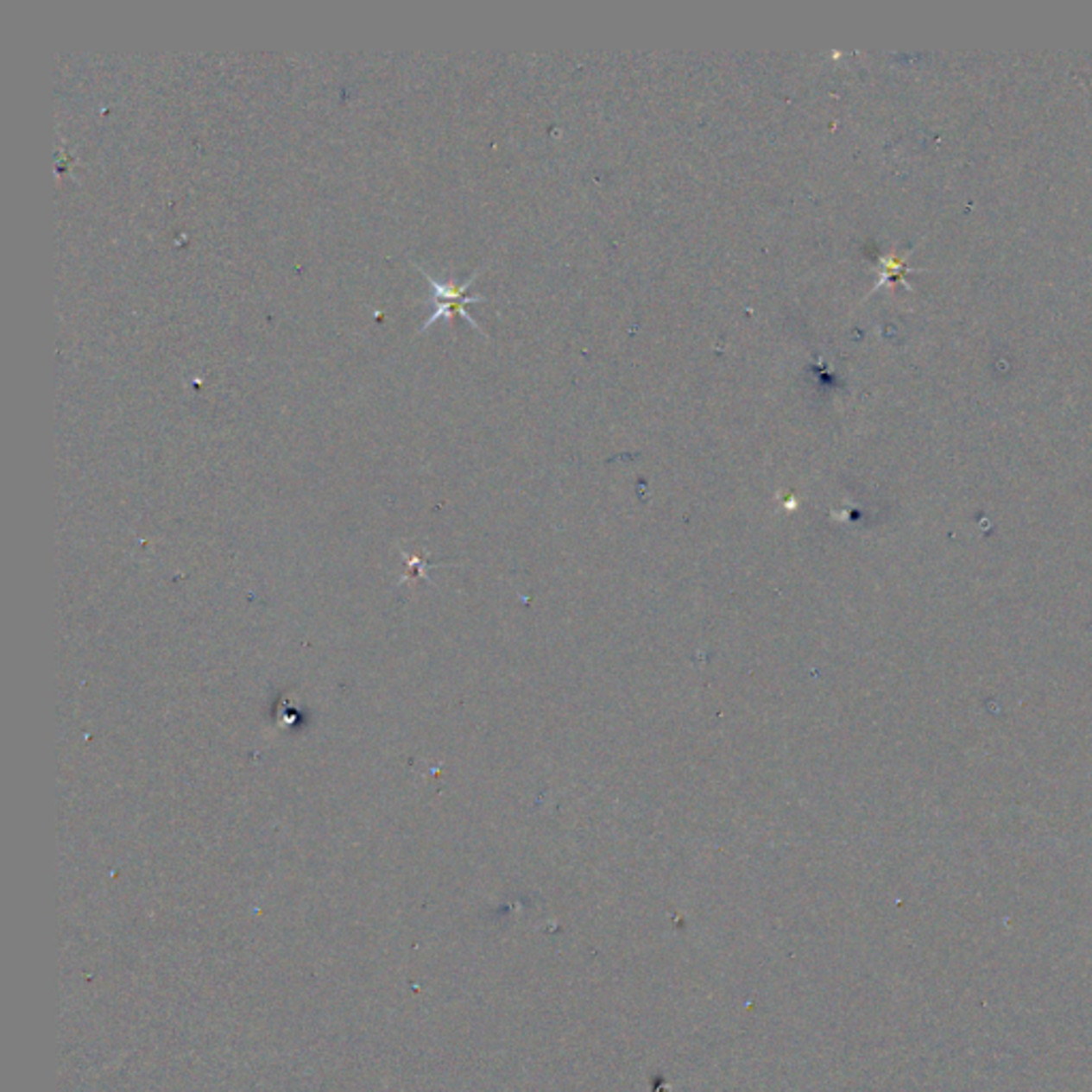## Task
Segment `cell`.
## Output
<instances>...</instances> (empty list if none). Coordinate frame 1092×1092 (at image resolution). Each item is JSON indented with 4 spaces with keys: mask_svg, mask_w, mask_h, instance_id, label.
Here are the masks:
<instances>
[{
    "mask_svg": "<svg viewBox=\"0 0 1092 1092\" xmlns=\"http://www.w3.org/2000/svg\"><path fill=\"white\" fill-rule=\"evenodd\" d=\"M416 267H419V265H416ZM419 271L423 274V278L427 280L429 284H432V291H433L432 299H429V301H432V306H433V312H432V316H429V319H425V323L420 325L419 331H427L439 319H451L452 314H459V316H464V319L468 320V323L472 325L476 331L484 333L483 327H480V325L472 319V314H470V312L465 310V306H470V303L487 301V297H483V294H470L468 293V288L472 287V282H474L476 278H478L480 271H474V274L470 275V278L465 280L464 284L439 282V280L433 278V275L429 274L427 269H423V267H419Z\"/></svg>",
    "mask_w": 1092,
    "mask_h": 1092,
    "instance_id": "1",
    "label": "cell"
}]
</instances>
